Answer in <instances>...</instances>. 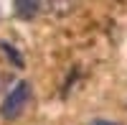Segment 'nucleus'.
I'll return each mask as SVG.
<instances>
[{
    "label": "nucleus",
    "mask_w": 127,
    "mask_h": 125,
    "mask_svg": "<svg viewBox=\"0 0 127 125\" xmlns=\"http://www.w3.org/2000/svg\"><path fill=\"white\" fill-rule=\"evenodd\" d=\"M0 49H3L5 54H8L10 59L15 61V66H23V59H20V54H18V51H15L13 46H10V44H5V41H0Z\"/></svg>",
    "instance_id": "4"
},
{
    "label": "nucleus",
    "mask_w": 127,
    "mask_h": 125,
    "mask_svg": "<svg viewBox=\"0 0 127 125\" xmlns=\"http://www.w3.org/2000/svg\"><path fill=\"white\" fill-rule=\"evenodd\" d=\"M13 8H15V13L23 18V20H31L33 15H38L41 0H13Z\"/></svg>",
    "instance_id": "2"
},
{
    "label": "nucleus",
    "mask_w": 127,
    "mask_h": 125,
    "mask_svg": "<svg viewBox=\"0 0 127 125\" xmlns=\"http://www.w3.org/2000/svg\"><path fill=\"white\" fill-rule=\"evenodd\" d=\"M74 5H76V0H48V10L56 15H66L74 10Z\"/></svg>",
    "instance_id": "3"
},
{
    "label": "nucleus",
    "mask_w": 127,
    "mask_h": 125,
    "mask_svg": "<svg viewBox=\"0 0 127 125\" xmlns=\"http://www.w3.org/2000/svg\"><path fill=\"white\" fill-rule=\"evenodd\" d=\"M31 97H33V89H31V82H18V84L8 92V97L0 105V115L5 120H15L26 112V107L31 105Z\"/></svg>",
    "instance_id": "1"
},
{
    "label": "nucleus",
    "mask_w": 127,
    "mask_h": 125,
    "mask_svg": "<svg viewBox=\"0 0 127 125\" xmlns=\"http://www.w3.org/2000/svg\"><path fill=\"white\" fill-rule=\"evenodd\" d=\"M89 125H120V123H112V120H92Z\"/></svg>",
    "instance_id": "5"
}]
</instances>
